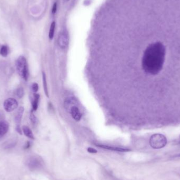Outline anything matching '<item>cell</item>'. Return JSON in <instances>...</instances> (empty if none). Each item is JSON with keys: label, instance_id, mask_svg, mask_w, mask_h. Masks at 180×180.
<instances>
[{"label": "cell", "instance_id": "5", "mask_svg": "<svg viewBox=\"0 0 180 180\" xmlns=\"http://www.w3.org/2000/svg\"><path fill=\"white\" fill-rule=\"evenodd\" d=\"M18 106V103L13 98H9L4 102L3 106L5 110L8 112H11L16 109Z\"/></svg>", "mask_w": 180, "mask_h": 180}, {"label": "cell", "instance_id": "19", "mask_svg": "<svg viewBox=\"0 0 180 180\" xmlns=\"http://www.w3.org/2000/svg\"><path fill=\"white\" fill-rule=\"evenodd\" d=\"M32 89L34 93H36L39 90V85L36 83H34L32 85Z\"/></svg>", "mask_w": 180, "mask_h": 180}, {"label": "cell", "instance_id": "12", "mask_svg": "<svg viewBox=\"0 0 180 180\" xmlns=\"http://www.w3.org/2000/svg\"><path fill=\"white\" fill-rule=\"evenodd\" d=\"M22 130L25 136H27V137L30 138L31 139H32V140L34 139V137L32 131L28 126L24 125L22 127Z\"/></svg>", "mask_w": 180, "mask_h": 180}, {"label": "cell", "instance_id": "21", "mask_svg": "<svg viewBox=\"0 0 180 180\" xmlns=\"http://www.w3.org/2000/svg\"><path fill=\"white\" fill-rule=\"evenodd\" d=\"M88 151L89 153H96L97 152V150L94 149V148H88Z\"/></svg>", "mask_w": 180, "mask_h": 180}, {"label": "cell", "instance_id": "8", "mask_svg": "<svg viewBox=\"0 0 180 180\" xmlns=\"http://www.w3.org/2000/svg\"><path fill=\"white\" fill-rule=\"evenodd\" d=\"M97 146L99 148H104L106 150H109L114 151H118V152H129L131 150L129 148H118V147H114L109 145H102V144H97Z\"/></svg>", "mask_w": 180, "mask_h": 180}, {"label": "cell", "instance_id": "4", "mask_svg": "<svg viewBox=\"0 0 180 180\" xmlns=\"http://www.w3.org/2000/svg\"><path fill=\"white\" fill-rule=\"evenodd\" d=\"M27 165L30 169L35 170L42 167V160L39 156H31L27 159Z\"/></svg>", "mask_w": 180, "mask_h": 180}, {"label": "cell", "instance_id": "14", "mask_svg": "<svg viewBox=\"0 0 180 180\" xmlns=\"http://www.w3.org/2000/svg\"><path fill=\"white\" fill-rule=\"evenodd\" d=\"M55 29V22H53L51 23L50 31H49V34H48V37L50 40H52L54 37Z\"/></svg>", "mask_w": 180, "mask_h": 180}, {"label": "cell", "instance_id": "23", "mask_svg": "<svg viewBox=\"0 0 180 180\" xmlns=\"http://www.w3.org/2000/svg\"><path fill=\"white\" fill-rule=\"evenodd\" d=\"M174 157H177V158H180V154H177V155H176L175 156H174Z\"/></svg>", "mask_w": 180, "mask_h": 180}, {"label": "cell", "instance_id": "6", "mask_svg": "<svg viewBox=\"0 0 180 180\" xmlns=\"http://www.w3.org/2000/svg\"><path fill=\"white\" fill-rule=\"evenodd\" d=\"M58 45L61 48H67L69 43V39L68 35L64 32L60 33L58 38Z\"/></svg>", "mask_w": 180, "mask_h": 180}, {"label": "cell", "instance_id": "9", "mask_svg": "<svg viewBox=\"0 0 180 180\" xmlns=\"http://www.w3.org/2000/svg\"><path fill=\"white\" fill-rule=\"evenodd\" d=\"M8 123L6 121L0 122V138L3 137L8 130Z\"/></svg>", "mask_w": 180, "mask_h": 180}, {"label": "cell", "instance_id": "16", "mask_svg": "<svg viewBox=\"0 0 180 180\" xmlns=\"http://www.w3.org/2000/svg\"><path fill=\"white\" fill-rule=\"evenodd\" d=\"M16 144V142L14 141L13 140L11 141H8L7 142H5L4 144V148H13Z\"/></svg>", "mask_w": 180, "mask_h": 180}, {"label": "cell", "instance_id": "1", "mask_svg": "<svg viewBox=\"0 0 180 180\" xmlns=\"http://www.w3.org/2000/svg\"><path fill=\"white\" fill-rule=\"evenodd\" d=\"M166 49L160 42L152 43L145 49L142 65L146 73L155 75L161 71L163 67Z\"/></svg>", "mask_w": 180, "mask_h": 180}, {"label": "cell", "instance_id": "13", "mask_svg": "<svg viewBox=\"0 0 180 180\" xmlns=\"http://www.w3.org/2000/svg\"><path fill=\"white\" fill-rule=\"evenodd\" d=\"M42 80H43V88H44V93L46 94V96L48 97H49L48 88V85H47V82H46V73L44 72H42Z\"/></svg>", "mask_w": 180, "mask_h": 180}, {"label": "cell", "instance_id": "17", "mask_svg": "<svg viewBox=\"0 0 180 180\" xmlns=\"http://www.w3.org/2000/svg\"><path fill=\"white\" fill-rule=\"evenodd\" d=\"M15 94H16V95L18 97L21 99L24 95V90L22 87L19 88L16 90Z\"/></svg>", "mask_w": 180, "mask_h": 180}, {"label": "cell", "instance_id": "3", "mask_svg": "<svg viewBox=\"0 0 180 180\" xmlns=\"http://www.w3.org/2000/svg\"><path fill=\"white\" fill-rule=\"evenodd\" d=\"M150 146L154 149H160L165 147L167 144V137L164 135L156 133L153 134L150 139Z\"/></svg>", "mask_w": 180, "mask_h": 180}, {"label": "cell", "instance_id": "18", "mask_svg": "<svg viewBox=\"0 0 180 180\" xmlns=\"http://www.w3.org/2000/svg\"><path fill=\"white\" fill-rule=\"evenodd\" d=\"M30 120L31 121V122L34 124L37 123V118H36L35 115L34 114V113H33L32 111L31 112L30 116Z\"/></svg>", "mask_w": 180, "mask_h": 180}, {"label": "cell", "instance_id": "24", "mask_svg": "<svg viewBox=\"0 0 180 180\" xmlns=\"http://www.w3.org/2000/svg\"><path fill=\"white\" fill-rule=\"evenodd\" d=\"M64 2H67V1H69V0H63Z\"/></svg>", "mask_w": 180, "mask_h": 180}, {"label": "cell", "instance_id": "20", "mask_svg": "<svg viewBox=\"0 0 180 180\" xmlns=\"http://www.w3.org/2000/svg\"><path fill=\"white\" fill-rule=\"evenodd\" d=\"M57 11V3H54V5L53 6V8L52 9V13L55 14L56 13Z\"/></svg>", "mask_w": 180, "mask_h": 180}, {"label": "cell", "instance_id": "10", "mask_svg": "<svg viewBox=\"0 0 180 180\" xmlns=\"http://www.w3.org/2000/svg\"><path fill=\"white\" fill-rule=\"evenodd\" d=\"M40 97V95L39 94H37L36 93L33 94V99L32 102L33 111H35L37 110L38 106H39V102Z\"/></svg>", "mask_w": 180, "mask_h": 180}, {"label": "cell", "instance_id": "2", "mask_svg": "<svg viewBox=\"0 0 180 180\" xmlns=\"http://www.w3.org/2000/svg\"><path fill=\"white\" fill-rule=\"evenodd\" d=\"M16 68L20 76L25 81H27L29 76V71L27 61L25 57L23 56L19 57L16 60Z\"/></svg>", "mask_w": 180, "mask_h": 180}, {"label": "cell", "instance_id": "15", "mask_svg": "<svg viewBox=\"0 0 180 180\" xmlns=\"http://www.w3.org/2000/svg\"><path fill=\"white\" fill-rule=\"evenodd\" d=\"M8 47L6 46H3L0 49V54L2 57H7L8 55Z\"/></svg>", "mask_w": 180, "mask_h": 180}, {"label": "cell", "instance_id": "22", "mask_svg": "<svg viewBox=\"0 0 180 180\" xmlns=\"http://www.w3.org/2000/svg\"><path fill=\"white\" fill-rule=\"evenodd\" d=\"M16 131L18 132L19 134H22V133L21 129V128H20V127L19 125H18V126H16Z\"/></svg>", "mask_w": 180, "mask_h": 180}, {"label": "cell", "instance_id": "11", "mask_svg": "<svg viewBox=\"0 0 180 180\" xmlns=\"http://www.w3.org/2000/svg\"><path fill=\"white\" fill-rule=\"evenodd\" d=\"M24 112V108L23 107H20L18 109V110L16 112L15 116V121L16 123L18 124L19 125V124L20 123L21 121L22 117L23 116Z\"/></svg>", "mask_w": 180, "mask_h": 180}, {"label": "cell", "instance_id": "7", "mask_svg": "<svg viewBox=\"0 0 180 180\" xmlns=\"http://www.w3.org/2000/svg\"><path fill=\"white\" fill-rule=\"evenodd\" d=\"M70 113H71V115L72 116V118L75 121L78 122L81 120V118H82V114L79 109L77 106H72V108H71V110H70Z\"/></svg>", "mask_w": 180, "mask_h": 180}]
</instances>
